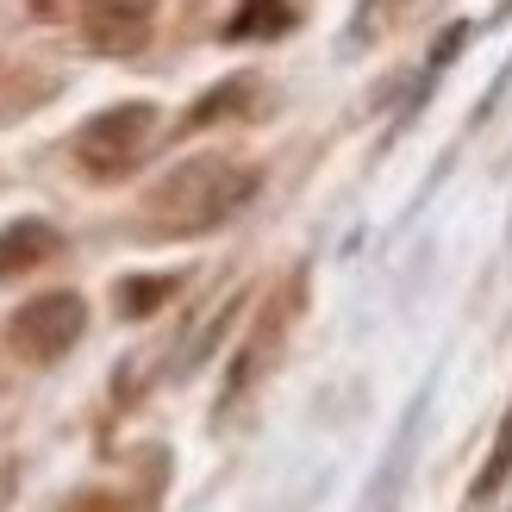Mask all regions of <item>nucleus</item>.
Wrapping results in <instances>:
<instances>
[{"instance_id": "obj_3", "label": "nucleus", "mask_w": 512, "mask_h": 512, "mask_svg": "<svg viewBox=\"0 0 512 512\" xmlns=\"http://www.w3.org/2000/svg\"><path fill=\"white\" fill-rule=\"evenodd\" d=\"M88 331V306L82 294H38L13 313V344L32 356V363H57V356Z\"/></svg>"}, {"instance_id": "obj_6", "label": "nucleus", "mask_w": 512, "mask_h": 512, "mask_svg": "<svg viewBox=\"0 0 512 512\" xmlns=\"http://www.w3.org/2000/svg\"><path fill=\"white\" fill-rule=\"evenodd\" d=\"M169 294H175V275H125L119 281V313L125 319H150Z\"/></svg>"}, {"instance_id": "obj_9", "label": "nucleus", "mask_w": 512, "mask_h": 512, "mask_svg": "<svg viewBox=\"0 0 512 512\" xmlns=\"http://www.w3.org/2000/svg\"><path fill=\"white\" fill-rule=\"evenodd\" d=\"M244 94H250V82H225V88H213V94H207V100H200V107L188 113V125H207V119H219V113H232Z\"/></svg>"}, {"instance_id": "obj_10", "label": "nucleus", "mask_w": 512, "mask_h": 512, "mask_svg": "<svg viewBox=\"0 0 512 512\" xmlns=\"http://www.w3.org/2000/svg\"><path fill=\"white\" fill-rule=\"evenodd\" d=\"M13 488H19V475H13V469H0V512L13 506Z\"/></svg>"}, {"instance_id": "obj_8", "label": "nucleus", "mask_w": 512, "mask_h": 512, "mask_svg": "<svg viewBox=\"0 0 512 512\" xmlns=\"http://www.w3.org/2000/svg\"><path fill=\"white\" fill-rule=\"evenodd\" d=\"M512 475V413H506V425H500V438H494V456H488V469H481V481H475V494H494L500 481Z\"/></svg>"}, {"instance_id": "obj_2", "label": "nucleus", "mask_w": 512, "mask_h": 512, "mask_svg": "<svg viewBox=\"0 0 512 512\" xmlns=\"http://www.w3.org/2000/svg\"><path fill=\"white\" fill-rule=\"evenodd\" d=\"M150 132H157V107H150V100H119V107L94 113L82 132H75V163H82L94 182H119V175L144 157Z\"/></svg>"}, {"instance_id": "obj_4", "label": "nucleus", "mask_w": 512, "mask_h": 512, "mask_svg": "<svg viewBox=\"0 0 512 512\" xmlns=\"http://www.w3.org/2000/svg\"><path fill=\"white\" fill-rule=\"evenodd\" d=\"M150 25H157L150 0H82V38L100 57H138Z\"/></svg>"}, {"instance_id": "obj_5", "label": "nucleus", "mask_w": 512, "mask_h": 512, "mask_svg": "<svg viewBox=\"0 0 512 512\" xmlns=\"http://www.w3.org/2000/svg\"><path fill=\"white\" fill-rule=\"evenodd\" d=\"M57 250H63L57 225H44V219H19V225H7V232H0V275H25V269L50 263Z\"/></svg>"}, {"instance_id": "obj_1", "label": "nucleus", "mask_w": 512, "mask_h": 512, "mask_svg": "<svg viewBox=\"0 0 512 512\" xmlns=\"http://www.w3.org/2000/svg\"><path fill=\"white\" fill-rule=\"evenodd\" d=\"M250 194H256V169H244L232 157H188L144 194V207H150V225H157V232L194 238V232L225 225Z\"/></svg>"}, {"instance_id": "obj_7", "label": "nucleus", "mask_w": 512, "mask_h": 512, "mask_svg": "<svg viewBox=\"0 0 512 512\" xmlns=\"http://www.w3.org/2000/svg\"><path fill=\"white\" fill-rule=\"evenodd\" d=\"M288 7H281V0H244V13H232V25H225V32L232 38H269V32H288Z\"/></svg>"}]
</instances>
